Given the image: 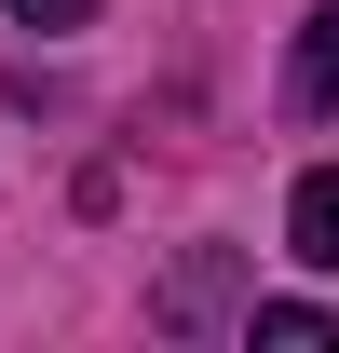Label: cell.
I'll return each instance as SVG.
<instances>
[{
    "label": "cell",
    "instance_id": "277c9868",
    "mask_svg": "<svg viewBox=\"0 0 339 353\" xmlns=\"http://www.w3.org/2000/svg\"><path fill=\"white\" fill-rule=\"evenodd\" d=\"M14 14H28V28H82L95 0H14Z\"/></svg>",
    "mask_w": 339,
    "mask_h": 353
},
{
    "label": "cell",
    "instance_id": "3957f363",
    "mask_svg": "<svg viewBox=\"0 0 339 353\" xmlns=\"http://www.w3.org/2000/svg\"><path fill=\"white\" fill-rule=\"evenodd\" d=\"M258 340H271V353H339V312H312V299H271V312H258Z\"/></svg>",
    "mask_w": 339,
    "mask_h": 353
},
{
    "label": "cell",
    "instance_id": "6da1fadb",
    "mask_svg": "<svg viewBox=\"0 0 339 353\" xmlns=\"http://www.w3.org/2000/svg\"><path fill=\"white\" fill-rule=\"evenodd\" d=\"M285 245H298L312 272H339V163H312V176H298V204H285Z\"/></svg>",
    "mask_w": 339,
    "mask_h": 353
},
{
    "label": "cell",
    "instance_id": "7a4b0ae2",
    "mask_svg": "<svg viewBox=\"0 0 339 353\" xmlns=\"http://www.w3.org/2000/svg\"><path fill=\"white\" fill-rule=\"evenodd\" d=\"M298 109H339V0L312 14V41H298Z\"/></svg>",
    "mask_w": 339,
    "mask_h": 353
}]
</instances>
